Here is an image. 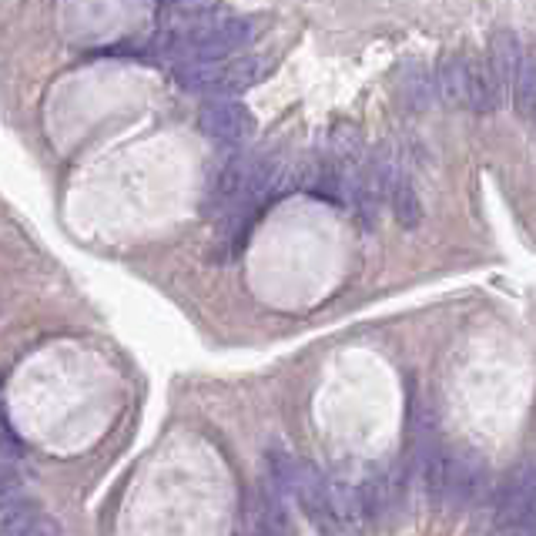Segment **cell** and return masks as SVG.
<instances>
[{
	"label": "cell",
	"mask_w": 536,
	"mask_h": 536,
	"mask_svg": "<svg viewBox=\"0 0 536 536\" xmlns=\"http://www.w3.org/2000/svg\"><path fill=\"white\" fill-rule=\"evenodd\" d=\"M510 91H513L516 111H520L523 118H533V108H536V64H533V57L526 51H523L520 67H516V74L510 81Z\"/></svg>",
	"instance_id": "14"
},
{
	"label": "cell",
	"mask_w": 536,
	"mask_h": 536,
	"mask_svg": "<svg viewBox=\"0 0 536 536\" xmlns=\"http://www.w3.org/2000/svg\"><path fill=\"white\" fill-rule=\"evenodd\" d=\"M486 486H490V473H486L483 459L466 453V456H446V476H443V500L453 506H476L486 500Z\"/></svg>",
	"instance_id": "5"
},
{
	"label": "cell",
	"mask_w": 536,
	"mask_h": 536,
	"mask_svg": "<svg viewBox=\"0 0 536 536\" xmlns=\"http://www.w3.org/2000/svg\"><path fill=\"white\" fill-rule=\"evenodd\" d=\"M503 88L496 81L490 61H469L466 67V108H473L476 114H493L500 108Z\"/></svg>",
	"instance_id": "7"
},
{
	"label": "cell",
	"mask_w": 536,
	"mask_h": 536,
	"mask_svg": "<svg viewBox=\"0 0 536 536\" xmlns=\"http://www.w3.org/2000/svg\"><path fill=\"white\" fill-rule=\"evenodd\" d=\"M255 21L248 17H195L165 37V51L181 61H212V57L238 54L252 44Z\"/></svg>",
	"instance_id": "1"
},
{
	"label": "cell",
	"mask_w": 536,
	"mask_h": 536,
	"mask_svg": "<svg viewBox=\"0 0 536 536\" xmlns=\"http://www.w3.org/2000/svg\"><path fill=\"white\" fill-rule=\"evenodd\" d=\"M325 506H329L332 520H362L359 486L346 476H325Z\"/></svg>",
	"instance_id": "10"
},
{
	"label": "cell",
	"mask_w": 536,
	"mask_h": 536,
	"mask_svg": "<svg viewBox=\"0 0 536 536\" xmlns=\"http://www.w3.org/2000/svg\"><path fill=\"white\" fill-rule=\"evenodd\" d=\"M168 7H175V11H181V14H205V11H212L215 7V0H165Z\"/></svg>",
	"instance_id": "16"
},
{
	"label": "cell",
	"mask_w": 536,
	"mask_h": 536,
	"mask_svg": "<svg viewBox=\"0 0 536 536\" xmlns=\"http://www.w3.org/2000/svg\"><path fill=\"white\" fill-rule=\"evenodd\" d=\"M198 128L205 131L208 141L222 148H238L245 145V138H252L255 131V118L245 104L225 98H208L198 111Z\"/></svg>",
	"instance_id": "4"
},
{
	"label": "cell",
	"mask_w": 536,
	"mask_h": 536,
	"mask_svg": "<svg viewBox=\"0 0 536 536\" xmlns=\"http://www.w3.org/2000/svg\"><path fill=\"white\" fill-rule=\"evenodd\" d=\"M402 104L413 111H426L429 101H433V74L426 71L423 64H409L402 71V84H399Z\"/></svg>",
	"instance_id": "12"
},
{
	"label": "cell",
	"mask_w": 536,
	"mask_h": 536,
	"mask_svg": "<svg viewBox=\"0 0 536 536\" xmlns=\"http://www.w3.org/2000/svg\"><path fill=\"white\" fill-rule=\"evenodd\" d=\"M520 57H523V47H520V37L513 31H500L493 37V54L486 57L496 74V81H500V88L506 91L516 74V67H520Z\"/></svg>",
	"instance_id": "11"
},
{
	"label": "cell",
	"mask_w": 536,
	"mask_h": 536,
	"mask_svg": "<svg viewBox=\"0 0 536 536\" xmlns=\"http://www.w3.org/2000/svg\"><path fill=\"white\" fill-rule=\"evenodd\" d=\"M466 67H469V61H466V57H459V54H446L443 61H439V67H436L433 91L449 104V108L466 104Z\"/></svg>",
	"instance_id": "9"
},
{
	"label": "cell",
	"mask_w": 536,
	"mask_h": 536,
	"mask_svg": "<svg viewBox=\"0 0 536 536\" xmlns=\"http://www.w3.org/2000/svg\"><path fill=\"white\" fill-rule=\"evenodd\" d=\"M268 61L258 54H228V57H212V61H181L175 71L178 84L185 91L212 94V98H225V94H238L255 88L265 78Z\"/></svg>",
	"instance_id": "2"
},
{
	"label": "cell",
	"mask_w": 536,
	"mask_h": 536,
	"mask_svg": "<svg viewBox=\"0 0 536 536\" xmlns=\"http://www.w3.org/2000/svg\"><path fill=\"white\" fill-rule=\"evenodd\" d=\"M496 523L500 530L510 533H533L536 526V476L533 463H526L510 476V483L503 486L496 496Z\"/></svg>",
	"instance_id": "3"
},
{
	"label": "cell",
	"mask_w": 536,
	"mask_h": 536,
	"mask_svg": "<svg viewBox=\"0 0 536 536\" xmlns=\"http://www.w3.org/2000/svg\"><path fill=\"white\" fill-rule=\"evenodd\" d=\"M379 165H382V191H386L396 222L402 228H419V222H423V205H419L416 185L409 178L406 165L399 158H386Z\"/></svg>",
	"instance_id": "6"
},
{
	"label": "cell",
	"mask_w": 536,
	"mask_h": 536,
	"mask_svg": "<svg viewBox=\"0 0 536 536\" xmlns=\"http://www.w3.org/2000/svg\"><path fill=\"white\" fill-rule=\"evenodd\" d=\"M392 503V483L386 473H372L359 483V510L366 520L372 516H382Z\"/></svg>",
	"instance_id": "13"
},
{
	"label": "cell",
	"mask_w": 536,
	"mask_h": 536,
	"mask_svg": "<svg viewBox=\"0 0 536 536\" xmlns=\"http://www.w3.org/2000/svg\"><path fill=\"white\" fill-rule=\"evenodd\" d=\"M0 533H11V536L57 533V523L47 520V516L37 510L34 503H27V496H24V500H17L0 510Z\"/></svg>",
	"instance_id": "8"
},
{
	"label": "cell",
	"mask_w": 536,
	"mask_h": 536,
	"mask_svg": "<svg viewBox=\"0 0 536 536\" xmlns=\"http://www.w3.org/2000/svg\"><path fill=\"white\" fill-rule=\"evenodd\" d=\"M17 500H24V483L21 476L11 473V469H0V510L11 506Z\"/></svg>",
	"instance_id": "15"
}]
</instances>
